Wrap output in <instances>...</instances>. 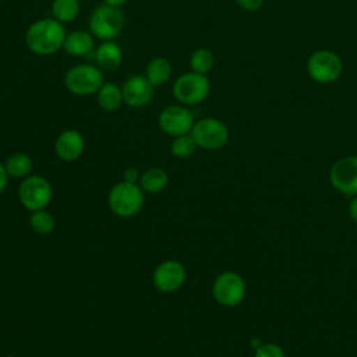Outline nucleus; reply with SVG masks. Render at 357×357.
<instances>
[{"instance_id":"obj_28","label":"nucleus","mask_w":357,"mask_h":357,"mask_svg":"<svg viewBox=\"0 0 357 357\" xmlns=\"http://www.w3.org/2000/svg\"><path fill=\"white\" fill-rule=\"evenodd\" d=\"M347 212H349L350 219H351L354 223H357V195H354V197L351 198V201L349 202Z\"/></svg>"},{"instance_id":"obj_23","label":"nucleus","mask_w":357,"mask_h":357,"mask_svg":"<svg viewBox=\"0 0 357 357\" xmlns=\"http://www.w3.org/2000/svg\"><path fill=\"white\" fill-rule=\"evenodd\" d=\"M29 225L35 233L49 234L54 230L56 220L50 212H47L46 209H39V211L32 212V215L29 218Z\"/></svg>"},{"instance_id":"obj_4","label":"nucleus","mask_w":357,"mask_h":357,"mask_svg":"<svg viewBox=\"0 0 357 357\" xmlns=\"http://www.w3.org/2000/svg\"><path fill=\"white\" fill-rule=\"evenodd\" d=\"M124 14L120 7L100 4L89 17V32L100 40H114L124 28Z\"/></svg>"},{"instance_id":"obj_21","label":"nucleus","mask_w":357,"mask_h":357,"mask_svg":"<svg viewBox=\"0 0 357 357\" xmlns=\"http://www.w3.org/2000/svg\"><path fill=\"white\" fill-rule=\"evenodd\" d=\"M79 0H53L50 6L53 18L61 24L75 20L79 14Z\"/></svg>"},{"instance_id":"obj_12","label":"nucleus","mask_w":357,"mask_h":357,"mask_svg":"<svg viewBox=\"0 0 357 357\" xmlns=\"http://www.w3.org/2000/svg\"><path fill=\"white\" fill-rule=\"evenodd\" d=\"M187 278L185 268L176 259H166L160 262L152 275L153 286L162 293H173L178 290Z\"/></svg>"},{"instance_id":"obj_8","label":"nucleus","mask_w":357,"mask_h":357,"mask_svg":"<svg viewBox=\"0 0 357 357\" xmlns=\"http://www.w3.org/2000/svg\"><path fill=\"white\" fill-rule=\"evenodd\" d=\"M198 148L206 151H216L226 145L229 141L227 126L215 117H204L194 123L190 132Z\"/></svg>"},{"instance_id":"obj_6","label":"nucleus","mask_w":357,"mask_h":357,"mask_svg":"<svg viewBox=\"0 0 357 357\" xmlns=\"http://www.w3.org/2000/svg\"><path fill=\"white\" fill-rule=\"evenodd\" d=\"M307 73L318 84H332L339 79L343 71L340 57L328 49L314 52L307 60Z\"/></svg>"},{"instance_id":"obj_31","label":"nucleus","mask_w":357,"mask_h":357,"mask_svg":"<svg viewBox=\"0 0 357 357\" xmlns=\"http://www.w3.org/2000/svg\"><path fill=\"white\" fill-rule=\"evenodd\" d=\"M195 357H199V356H195Z\"/></svg>"},{"instance_id":"obj_11","label":"nucleus","mask_w":357,"mask_h":357,"mask_svg":"<svg viewBox=\"0 0 357 357\" xmlns=\"http://www.w3.org/2000/svg\"><path fill=\"white\" fill-rule=\"evenodd\" d=\"M329 183L344 195H357V156L349 155L337 159L331 166Z\"/></svg>"},{"instance_id":"obj_18","label":"nucleus","mask_w":357,"mask_h":357,"mask_svg":"<svg viewBox=\"0 0 357 357\" xmlns=\"http://www.w3.org/2000/svg\"><path fill=\"white\" fill-rule=\"evenodd\" d=\"M172 73V63L165 57H153L145 67V77L153 86L166 84L170 79Z\"/></svg>"},{"instance_id":"obj_2","label":"nucleus","mask_w":357,"mask_h":357,"mask_svg":"<svg viewBox=\"0 0 357 357\" xmlns=\"http://www.w3.org/2000/svg\"><path fill=\"white\" fill-rule=\"evenodd\" d=\"M110 211L119 218L135 216L144 205V191L139 184L120 181L112 187L107 195Z\"/></svg>"},{"instance_id":"obj_1","label":"nucleus","mask_w":357,"mask_h":357,"mask_svg":"<svg viewBox=\"0 0 357 357\" xmlns=\"http://www.w3.org/2000/svg\"><path fill=\"white\" fill-rule=\"evenodd\" d=\"M66 29L61 22L52 18L33 21L25 31L26 47L38 56H50L63 49Z\"/></svg>"},{"instance_id":"obj_20","label":"nucleus","mask_w":357,"mask_h":357,"mask_svg":"<svg viewBox=\"0 0 357 357\" xmlns=\"http://www.w3.org/2000/svg\"><path fill=\"white\" fill-rule=\"evenodd\" d=\"M8 177L24 180L32 172V159L24 152L13 153L4 163Z\"/></svg>"},{"instance_id":"obj_26","label":"nucleus","mask_w":357,"mask_h":357,"mask_svg":"<svg viewBox=\"0 0 357 357\" xmlns=\"http://www.w3.org/2000/svg\"><path fill=\"white\" fill-rule=\"evenodd\" d=\"M236 1L245 11H257L264 4V0H236Z\"/></svg>"},{"instance_id":"obj_16","label":"nucleus","mask_w":357,"mask_h":357,"mask_svg":"<svg viewBox=\"0 0 357 357\" xmlns=\"http://www.w3.org/2000/svg\"><path fill=\"white\" fill-rule=\"evenodd\" d=\"M63 49L67 54L74 57L88 56L95 50L93 46V35L88 31L75 29L66 35Z\"/></svg>"},{"instance_id":"obj_22","label":"nucleus","mask_w":357,"mask_h":357,"mask_svg":"<svg viewBox=\"0 0 357 357\" xmlns=\"http://www.w3.org/2000/svg\"><path fill=\"white\" fill-rule=\"evenodd\" d=\"M215 64V56L213 53L206 47H198L195 49L190 56V67L191 71L206 75Z\"/></svg>"},{"instance_id":"obj_24","label":"nucleus","mask_w":357,"mask_h":357,"mask_svg":"<svg viewBox=\"0 0 357 357\" xmlns=\"http://www.w3.org/2000/svg\"><path fill=\"white\" fill-rule=\"evenodd\" d=\"M197 148L198 146H197L192 135L184 134V135L174 137V139L170 145V152L173 156H176L178 159H187L195 153Z\"/></svg>"},{"instance_id":"obj_19","label":"nucleus","mask_w":357,"mask_h":357,"mask_svg":"<svg viewBox=\"0 0 357 357\" xmlns=\"http://www.w3.org/2000/svg\"><path fill=\"white\" fill-rule=\"evenodd\" d=\"M167 183H169V176L166 170H163L162 167L146 169L144 173H141L139 181H138L142 191L152 192V194H156L165 190Z\"/></svg>"},{"instance_id":"obj_15","label":"nucleus","mask_w":357,"mask_h":357,"mask_svg":"<svg viewBox=\"0 0 357 357\" xmlns=\"http://www.w3.org/2000/svg\"><path fill=\"white\" fill-rule=\"evenodd\" d=\"M95 64L105 73L114 71L123 61V52L114 40H102L93 50Z\"/></svg>"},{"instance_id":"obj_5","label":"nucleus","mask_w":357,"mask_h":357,"mask_svg":"<svg viewBox=\"0 0 357 357\" xmlns=\"http://www.w3.org/2000/svg\"><path fill=\"white\" fill-rule=\"evenodd\" d=\"M211 89V82L206 75L194 71L178 75L173 82V96L184 106H192L204 102Z\"/></svg>"},{"instance_id":"obj_30","label":"nucleus","mask_w":357,"mask_h":357,"mask_svg":"<svg viewBox=\"0 0 357 357\" xmlns=\"http://www.w3.org/2000/svg\"><path fill=\"white\" fill-rule=\"evenodd\" d=\"M105 4H109V6H114V7H121L123 4L127 3V0H103Z\"/></svg>"},{"instance_id":"obj_17","label":"nucleus","mask_w":357,"mask_h":357,"mask_svg":"<svg viewBox=\"0 0 357 357\" xmlns=\"http://www.w3.org/2000/svg\"><path fill=\"white\" fill-rule=\"evenodd\" d=\"M98 105L105 112H116L123 103V92L121 86L114 82H103L100 89L96 92Z\"/></svg>"},{"instance_id":"obj_25","label":"nucleus","mask_w":357,"mask_h":357,"mask_svg":"<svg viewBox=\"0 0 357 357\" xmlns=\"http://www.w3.org/2000/svg\"><path fill=\"white\" fill-rule=\"evenodd\" d=\"M254 357H286V354L279 344L266 342L254 350Z\"/></svg>"},{"instance_id":"obj_9","label":"nucleus","mask_w":357,"mask_h":357,"mask_svg":"<svg viewBox=\"0 0 357 357\" xmlns=\"http://www.w3.org/2000/svg\"><path fill=\"white\" fill-rule=\"evenodd\" d=\"M52 195L50 183L38 174H29L18 185V199L21 205L31 212L46 209L52 201Z\"/></svg>"},{"instance_id":"obj_7","label":"nucleus","mask_w":357,"mask_h":357,"mask_svg":"<svg viewBox=\"0 0 357 357\" xmlns=\"http://www.w3.org/2000/svg\"><path fill=\"white\" fill-rule=\"evenodd\" d=\"M247 286L243 276L234 271L219 273L212 284V296L223 307H236L245 297Z\"/></svg>"},{"instance_id":"obj_29","label":"nucleus","mask_w":357,"mask_h":357,"mask_svg":"<svg viewBox=\"0 0 357 357\" xmlns=\"http://www.w3.org/2000/svg\"><path fill=\"white\" fill-rule=\"evenodd\" d=\"M7 183H8V174H7L4 163L0 162V194L6 190Z\"/></svg>"},{"instance_id":"obj_10","label":"nucleus","mask_w":357,"mask_h":357,"mask_svg":"<svg viewBox=\"0 0 357 357\" xmlns=\"http://www.w3.org/2000/svg\"><path fill=\"white\" fill-rule=\"evenodd\" d=\"M194 123L195 120L192 112L188 110L184 105L166 106L158 116L159 128L170 137L190 134Z\"/></svg>"},{"instance_id":"obj_13","label":"nucleus","mask_w":357,"mask_h":357,"mask_svg":"<svg viewBox=\"0 0 357 357\" xmlns=\"http://www.w3.org/2000/svg\"><path fill=\"white\" fill-rule=\"evenodd\" d=\"M153 85L145 75H131L121 85L123 100L127 106L138 109L146 106L153 98Z\"/></svg>"},{"instance_id":"obj_3","label":"nucleus","mask_w":357,"mask_h":357,"mask_svg":"<svg viewBox=\"0 0 357 357\" xmlns=\"http://www.w3.org/2000/svg\"><path fill=\"white\" fill-rule=\"evenodd\" d=\"M103 71L91 63H81L67 70L64 85L68 92L77 96H89L96 93L103 85Z\"/></svg>"},{"instance_id":"obj_27","label":"nucleus","mask_w":357,"mask_h":357,"mask_svg":"<svg viewBox=\"0 0 357 357\" xmlns=\"http://www.w3.org/2000/svg\"><path fill=\"white\" fill-rule=\"evenodd\" d=\"M139 177H141V174H139L138 169H135V167H127V169L123 172V180H124V181L138 184Z\"/></svg>"},{"instance_id":"obj_14","label":"nucleus","mask_w":357,"mask_h":357,"mask_svg":"<svg viewBox=\"0 0 357 357\" xmlns=\"http://www.w3.org/2000/svg\"><path fill=\"white\" fill-rule=\"evenodd\" d=\"M85 149V141L79 131L77 130H64L59 134L54 141V152L57 158L63 162L77 160Z\"/></svg>"}]
</instances>
